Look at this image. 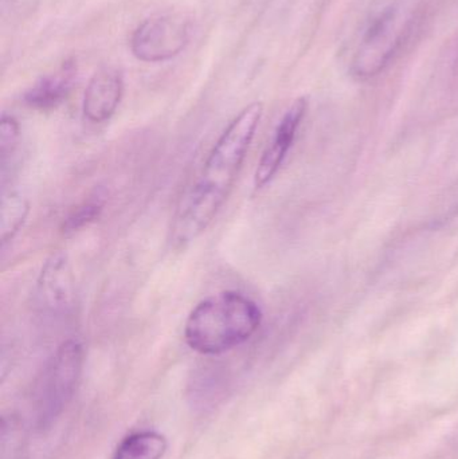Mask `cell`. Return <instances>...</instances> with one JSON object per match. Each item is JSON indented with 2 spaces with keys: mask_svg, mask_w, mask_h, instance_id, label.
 Returning <instances> with one entry per match:
<instances>
[{
  "mask_svg": "<svg viewBox=\"0 0 458 459\" xmlns=\"http://www.w3.org/2000/svg\"><path fill=\"white\" fill-rule=\"evenodd\" d=\"M105 201L101 196H93L78 204L69 212L61 225L64 235H73L96 222L104 212Z\"/></svg>",
  "mask_w": 458,
  "mask_h": 459,
  "instance_id": "obj_12",
  "label": "cell"
},
{
  "mask_svg": "<svg viewBox=\"0 0 458 459\" xmlns=\"http://www.w3.org/2000/svg\"><path fill=\"white\" fill-rule=\"evenodd\" d=\"M37 302L51 316L70 315L75 305V280L72 264L64 251L51 254L42 264L35 286Z\"/></svg>",
  "mask_w": 458,
  "mask_h": 459,
  "instance_id": "obj_6",
  "label": "cell"
},
{
  "mask_svg": "<svg viewBox=\"0 0 458 459\" xmlns=\"http://www.w3.org/2000/svg\"><path fill=\"white\" fill-rule=\"evenodd\" d=\"M457 66H458V61H457Z\"/></svg>",
  "mask_w": 458,
  "mask_h": 459,
  "instance_id": "obj_14",
  "label": "cell"
},
{
  "mask_svg": "<svg viewBox=\"0 0 458 459\" xmlns=\"http://www.w3.org/2000/svg\"><path fill=\"white\" fill-rule=\"evenodd\" d=\"M263 318V310L246 294L220 291L191 310L185 324V340L201 355H222L252 339Z\"/></svg>",
  "mask_w": 458,
  "mask_h": 459,
  "instance_id": "obj_2",
  "label": "cell"
},
{
  "mask_svg": "<svg viewBox=\"0 0 458 459\" xmlns=\"http://www.w3.org/2000/svg\"><path fill=\"white\" fill-rule=\"evenodd\" d=\"M306 99H298L282 116L277 128L274 129L271 142L266 145L258 161L255 172V187L257 190L266 187L276 177L292 148L296 134L300 128L301 121L307 113Z\"/></svg>",
  "mask_w": 458,
  "mask_h": 459,
  "instance_id": "obj_7",
  "label": "cell"
},
{
  "mask_svg": "<svg viewBox=\"0 0 458 459\" xmlns=\"http://www.w3.org/2000/svg\"><path fill=\"white\" fill-rule=\"evenodd\" d=\"M123 93V75L117 69L105 67L99 70L89 81L83 94V117L89 123H107L117 110Z\"/></svg>",
  "mask_w": 458,
  "mask_h": 459,
  "instance_id": "obj_8",
  "label": "cell"
},
{
  "mask_svg": "<svg viewBox=\"0 0 458 459\" xmlns=\"http://www.w3.org/2000/svg\"><path fill=\"white\" fill-rule=\"evenodd\" d=\"M421 8L422 0H389L371 10L352 48V75L370 80L385 72L413 31Z\"/></svg>",
  "mask_w": 458,
  "mask_h": 459,
  "instance_id": "obj_3",
  "label": "cell"
},
{
  "mask_svg": "<svg viewBox=\"0 0 458 459\" xmlns=\"http://www.w3.org/2000/svg\"><path fill=\"white\" fill-rule=\"evenodd\" d=\"M167 439L156 431H139L125 437L112 459H163Z\"/></svg>",
  "mask_w": 458,
  "mask_h": 459,
  "instance_id": "obj_10",
  "label": "cell"
},
{
  "mask_svg": "<svg viewBox=\"0 0 458 459\" xmlns=\"http://www.w3.org/2000/svg\"><path fill=\"white\" fill-rule=\"evenodd\" d=\"M30 214V202L18 191L3 193L0 204V242L3 247L23 229Z\"/></svg>",
  "mask_w": 458,
  "mask_h": 459,
  "instance_id": "obj_11",
  "label": "cell"
},
{
  "mask_svg": "<svg viewBox=\"0 0 458 459\" xmlns=\"http://www.w3.org/2000/svg\"><path fill=\"white\" fill-rule=\"evenodd\" d=\"M21 143V126L13 116L3 115L0 121V158L2 171L7 167L8 160L15 155Z\"/></svg>",
  "mask_w": 458,
  "mask_h": 459,
  "instance_id": "obj_13",
  "label": "cell"
},
{
  "mask_svg": "<svg viewBox=\"0 0 458 459\" xmlns=\"http://www.w3.org/2000/svg\"><path fill=\"white\" fill-rule=\"evenodd\" d=\"M263 112L261 102L247 105L215 142L202 171L177 204L171 228V240L177 247L198 239L222 209L244 166Z\"/></svg>",
  "mask_w": 458,
  "mask_h": 459,
  "instance_id": "obj_1",
  "label": "cell"
},
{
  "mask_svg": "<svg viewBox=\"0 0 458 459\" xmlns=\"http://www.w3.org/2000/svg\"><path fill=\"white\" fill-rule=\"evenodd\" d=\"M74 81V66L65 65L56 74L42 78L26 94L24 102L32 109L50 110L61 105L69 96Z\"/></svg>",
  "mask_w": 458,
  "mask_h": 459,
  "instance_id": "obj_9",
  "label": "cell"
},
{
  "mask_svg": "<svg viewBox=\"0 0 458 459\" xmlns=\"http://www.w3.org/2000/svg\"><path fill=\"white\" fill-rule=\"evenodd\" d=\"M190 40V21L182 13L153 16L140 24L131 48L140 61H169L182 53Z\"/></svg>",
  "mask_w": 458,
  "mask_h": 459,
  "instance_id": "obj_5",
  "label": "cell"
},
{
  "mask_svg": "<svg viewBox=\"0 0 458 459\" xmlns=\"http://www.w3.org/2000/svg\"><path fill=\"white\" fill-rule=\"evenodd\" d=\"M83 367V348L66 340L43 367L34 393V414L40 429L51 425L74 395Z\"/></svg>",
  "mask_w": 458,
  "mask_h": 459,
  "instance_id": "obj_4",
  "label": "cell"
}]
</instances>
